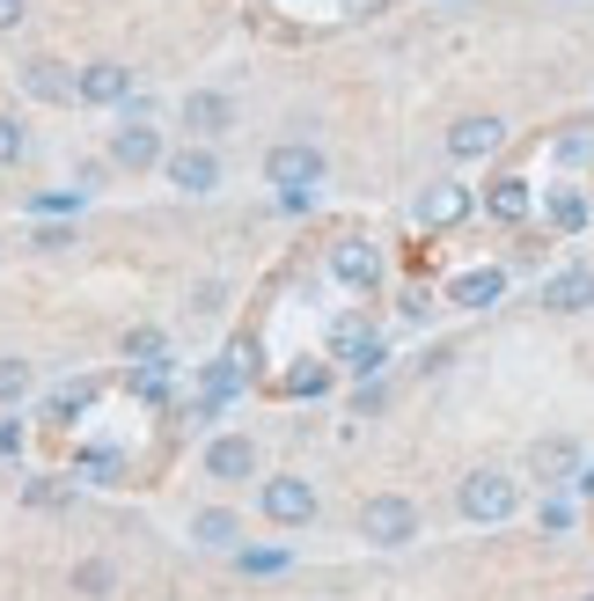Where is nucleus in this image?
<instances>
[{
    "instance_id": "obj_26",
    "label": "nucleus",
    "mask_w": 594,
    "mask_h": 601,
    "mask_svg": "<svg viewBox=\"0 0 594 601\" xmlns=\"http://www.w3.org/2000/svg\"><path fill=\"white\" fill-rule=\"evenodd\" d=\"M15 448H23V426H8V418H0V455H15Z\"/></svg>"
},
{
    "instance_id": "obj_13",
    "label": "nucleus",
    "mask_w": 594,
    "mask_h": 601,
    "mask_svg": "<svg viewBox=\"0 0 594 601\" xmlns=\"http://www.w3.org/2000/svg\"><path fill=\"white\" fill-rule=\"evenodd\" d=\"M330 271H338L346 287H374V279H382V257H374V242H338V250H330Z\"/></svg>"
},
{
    "instance_id": "obj_4",
    "label": "nucleus",
    "mask_w": 594,
    "mask_h": 601,
    "mask_svg": "<svg viewBox=\"0 0 594 601\" xmlns=\"http://www.w3.org/2000/svg\"><path fill=\"white\" fill-rule=\"evenodd\" d=\"M360 535L382 543V551H396V543H411V535H419V506L396 499V492H382V499L360 506Z\"/></svg>"
},
{
    "instance_id": "obj_8",
    "label": "nucleus",
    "mask_w": 594,
    "mask_h": 601,
    "mask_svg": "<svg viewBox=\"0 0 594 601\" xmlns=\"http://www.w3.org/2000/svg\"><path fill=\"white\" fill-rule=\"evenodd\" d=\"M184 125H191V140H221L228 125H235V103L221 89H191L184 96Z\"/></svg>"
},
{
    "instance_id": "obj_15",
    "label": "nucleus",
    "mask_w": 594,
    "mask_h": 601,
    "mask_svg": "<svg viewBox=\"0 0 594 601\" xmlns=\"http://www.w3.org/2000/svg\"><path fill=\"white\" fill-rule=\"evenodd\" d=\"M499 293H506V271H463L455 279V309H492Z\"/></svg>"
},
{
    "instance_id": "obj_23",
    "label": "nucleus",
    "mask_w": 594,
    "mask_h": 601,
    "mask_svg": "<svg viewBox=\"0 0 594 601\" xmlns=\"http://www.w3.org/2000/svg\"><path fill=\"white\" fill-rule=\"evenodd\" d=\"M125 360H162V331H132V337H125Z\"/></svg>"
},
{
    "instance_id": "obj_1",
    "label": "nucleus",
    "mask_w": 594,
    "mask_h": 601,
    "mask_svg": "<svg viewBox=\"0 0 594 601\" xmlns=\"http://www.w3.org/2000/svg\"><path fill=\"white\" fill-rule=\"evenodd\" d=\"M110 162H118V169H132V176H148V169L162 162V125H154V111H148V103H132V111H125L118 140H110Z\"/></svg>"
},
{
    "instance_id": "obj_25",
    "label": "nucleus",
    "mask_w": 594,
    "mask_h": 601,
    "mask_svg": "<svg viewBox=\"0 0 594 601\" xmlns=\"http://www.w3.org/2000/svg\"><path fill=\"white\" fill-rule=\"evenodd\" d=\"M30 15V0H0V30H15Z\"/></svg>"
},
{
    "instance_id": "obj_10",
    "label": "nucleus",
    "mask_w": 594,
    "mask_h": 601,
    "mask_svg": "<svg viewBox=\"0 0 594 601\" xmlns=\"http://www.w3.org/2000/svg\"><path fill=\"white\" fill-rule=\"evenodd\" d=\"M249 470H257V448H249L243 434H221L213 448H206V477H221V484H243Z\"/></svg>"
},
{
    "instance_id": "obj_7",
    "label": "nucleus",
    "mask_w": 594,
    "mask_h": 601,
    "mask_svg": "<svg viewBox=\"0 0 594 601\" xmlns=\"http://www.w3.org/2000/svg\"><path fill=\"white\" fill-rule=\"evenodd\" d=\"M15 81H23L30 103H74L81 96V73H67V59H23Z\"/></svg>"
},
{
    "instance_id": "obj_22",
    "label": "nucleus",
    "mask_w": 594,
    "mask_h": 601,
    "mask_svg": "<svg viewBox=\"0 0 594 601\" xmlns=\"http://www.w3.org/2000/svg\"><path fill=\"white\" fill-rule=\"evenodd\" d=\"M550 220H558V228H580V220H587V198H580V192H558V198H550Z\"/></svg>"
},
{
    "instance_id": "obj_19",
    "label": "nucleus",
    "mask_w": 594,
    "mask_h": 601,
    "mask_svg": "<svg viewBox=\"0 0 594 601\" xmlns=\"http://www.w3.org/2000/svg\"><path fill=\"white\" fill-rule=\"evenodd\" d=\"M30 382H37V374H30V360H15V352H8V360H0V404L30 396Z\"/></svg>"
},
{
    "instance_id": "obj_14",
    "label": "nucleus",
    "mask_w": 594,
    "mask_h": 601,
    "mask_svg": "<svg viewBox=\"0 0 594 601\" xmlns=\"http://www.w3.org/2000/svg\"><path fill=\"white\" fill-rule=\"evenodd\" d=\"M544 301H550L558 315H580V309H594V271H580V265H572V271H558V279L544 287Z\"/></svg>"
},
{
    "instance_id": "obj_12",
    "label": "nucleus",
    "mask_w": 594,
    "mask_h": 601,
    "mask_svg": "<svg viewBox=\"0 0 594 601\" xmlns=\"http://www.w3.org/2000/svg\"><path fill=\"white\" fill-rule=\"evenodd\" d=\"M125 96H132V67H118V59L81 67V103H125Z\"/></svg>"
},
{
    "instance_id": "obj_3",
    "label": "nucleus",
    "mask_w": 594,
    "mask_h": 601,
    "mask_svg": "<svg viewBox=\"0 0 594 601\" xmlns=\"http://www.w3.org/2000/svg\"><path fill=\"white\" fill-rule=\"evenodd\" d=\"M257 506H265L272 529H308V521H316V484L308 477H265Z\"/></svg>"
},
{
    "instance_id": "obj_2",
    "label": "nucleus",
    "mask_w": 594,
    "mask_h": 601,
    "mask_svg": "<svg viewBox=\"0 0 594 601\" xmlns=\"http://www.w3.org/2000/svg\"><path fill=\"white\" fill-rule=\"evenodd\" d=\"M455 506H463V521H514V477H499V470H470L463 477V492H455Z\"/></svg>"
},
{
    "instance_id": "obj_20",
    "label": "nucleus",
    "mask_w": 594,
    "mask_h": 601,
    "mask_svg": "<svg viewBox=\"0 0 594 601\" xmlns=\"http://www.w3.org/2000/svg\"><path fill=\"white\" fill-rule=\"evenodd\" d=\"M74 587H81V594H110V587H118V565H103V557H89V565H81V573H74Z\"/></svg>"
},
{
    "instance_id": "obj_9",
    "label": "nucleus",
    "mask_w": 594,
    "mask_h": 601,
    "mask_svg": "<svg viewBox=\"0 0 594 601\" xmlns=\"http://www.w3.org/2000/svg\"><path fill=\"white\" fill-rule=\"evenodd\" d=\"M499 140H506V125L477 111V118H463L447 132V154H455V162H485V154H499Z\"/></svg>"
},
{
    "instance_id": "obj_18",
    "label": "nucleus",
    "mask_w": 594,
    "mask_h": 601,
    "mask_svg": "<svg viewBox=\"0 0 594 601\" xmlns=\"http://www.w3.org/2000/svg\"><path fill=\"white\" fill-rule=\"evenodd\" d=\"M485 206H492V220H521L528 213V184H521V176H499Z\"/></svg>"
},
{
    "instance_id": "obj_16",
    "label": "nucleus",
    "mask_w": 594,
    "mask_h": 601,
    "mask_svg": "<svg viewBox=\"0 0 594 601\" xmlns=\"http://www.w3.org/2000/svg\"><path fill=\"white\" fill-rule=\"evenodd\" d=\"M419 213L433 220V228H447V220H463V213H470V192H463V184H433V192L419 198Z\"/></svg>"
},
{
    "instance_id": "obj_21",
    "label": "nucleus",
    "mask_w": 594,
    "mask_h": 601,
    "mask_svg": "<svg viewBox=\"0 0 594 601\" xmlns=\"http://www.w3.org/2000/svg\"><path fill=\"white\" fill-rule=\"evenodd\" d=\"M558 162H594V125H572L558 140Z\"/></svg>"
},
{
    "instance_id": "obj_27",
    "label": "nucleus",
    "mask_w": 594,
    "mask_h": 601,
    "mask_svg": "<svg viewBox=\"0 0 594 601\" xmlns=\"http://www.w3.org/2000/svg\"><path fill=\"white\" fill-rule=\"evenodd\" d=\"M587 601H594V594H587Z\"/></svg>"
},
{
    "instance_id": "obj_11",
    "label": "nucleus",
    "mask_w": 594,
    "mask_h": 601,
    "mask_svg": "<svg viewBox=\"0 0 594 601\" xmlns=\"http://www.w3.org/2000/svg\"><path fill=\"white\" fill-rule=\"evenodd\" d=\"M528 470H536L544 484H566L572 470H580V440H566V434L536 440V448H528Z\"/></svg>"
},
{
    "instance_id": "obj_17",
    "label": "nucleus",
    "mask_w": 594,
    "mask_h": 601,
    "mask_svg": "<svg viewBox=\"0 0 594 601\" xmlns=\"http://www.w3.org/2000/svg\"><path fill=\"white\" fill-rule=\"evenodd\" d=\"M191 535H198V543H213V551H235V535H243V521H235L228 506H206V513L191 521Z\"/></svg>"
},
{
    "instance_id": "obj_5",
    "label": "nucleus",
    "mask_w": 594,
    "mask_h": 601,
    "mask_svg": "<svg viewBox=\"0 0 594 601\" xmlns=\"http://www.w3.org/2000/svg\"><path fill=\"white\" fill-rule=\"evenodd\" d=\"M265 184H279V192H308V184H323V154L308 140H287V147H272L265 154Z\"/></svg>"
},
{
    "instance_id": "obj_6",
    "label": "nucleus",
    "mask_w": 594,
    "mask_h": 601,
    "mask_svg": "<svg viewBox=\"0 0 594 601\" xmlns=\"http://www.w3.org/2000/svg\"><path fill=\"white\" fill-rule=\"evenodd\" d=\"M162 176H170L176 192H191V198H206L213 184H221V154L213 147H176V154H162Z\"/></svg>"
},
{
    "instance_id": "obj_24",
    "label": "nucleus",
    "mask_w": 594,
    "mask_h": 601,
    "mask_svg": "<svg viewBox=\"0 0 594 601\" xmlns=\"http://www.w3.org/2000/svg\"><path fill=\"white\" fill-rule=\"evenodd\" d=\"M23 125H15V118H8V111H0V162H23Z\"/></svg>"
}]
</instances>
